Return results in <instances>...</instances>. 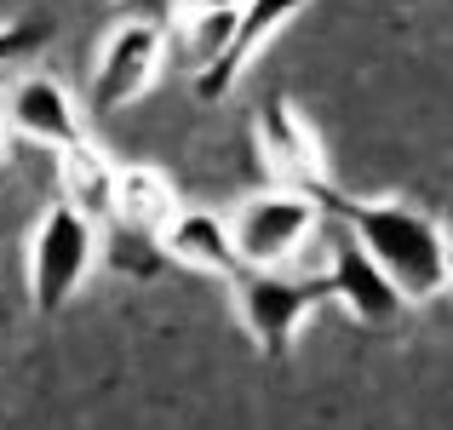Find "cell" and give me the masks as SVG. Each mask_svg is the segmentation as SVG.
<instances>
[{"instance_id":"7","label":"cell","mask_w":453,"mask_h":430,"mask_svg":"<svg viewBox=\"0 0 453 430\" xmlns=\"http://www.w3.org/2000/svg\"><path fill=\"white\" fill-rule=\"evenodd\" d=\"M258 150H265L270 173H276L288 189H304V196H321V189H327V155H321V138L288 98H270L265 110H258Z\"/></svg>"},{"instance_id":"9","label":"cell","mask_w":453,"mask_h":430,"mask_svg":"<svg viewBox=\"0 0 453 430\" xmlns=\"http://www.w3.org/2000/svg\"><path fill=\"white\" fill-rule=\"evenodd\" d=\"M299 6H304V0H247V6H242V23H235V41L224 46L219 64L196 75V92H201V98H207V104L230 98L235 81L247 75V64H253V58L265 52V46L276 41L293 18H299Z\"/></svg>"},{"instance_id":"15","label":"cell","mask_w":453,"mask_h":430,"mask_svg":"<svg viewBox=\"0 0 453 430\" xmlns=\"http://www.w3.org/2000/svg\"><path fill=\"white\" fill-rule=\"evenodd\" d=\"M448 287H453V242H448Z\"/></svg>"},{"instance_id":"1","label":"cell","mask_w":453,"mask_h":430,"mask_svg":"<svg viewBox=\"0 0 453 430\" xmlns=\"http://www.w3.org/2000/svg\"><path fill=\"white\" fill-rule=\"evenodd\" d=\"M316 201L339 212L344 230L396 281V293L408 304H425V298L448 293V235L431 212L408 207V201H344V196H333V184Z\"/></svg>"},{"instance_id":"5","label":"cell","mask_w":453,"mask_h":430,"mask_svg":"<svg viewBox=\"0 0 453 430\" xmlns=\"http://www.w3.org/2000/svg\"><path fill=\"white\" fill-rule=\"evenodd\" d=\"M166 58V29L150 18H127L104 35L98 46V64H92V104L98 110H127L138 92L155 81Z\"/></svg>"},{"instance_id":"13","label":"cell","mask_w":453,"mask_h":430,"mask_svg":"<svg viewBox=\"0 0 453 430\" xmlns=\"http://www.w3.org/2000/svg\"><path fill=\"white\" fill-rule=\"evenodd\" d=\"M58 184H64L58 201H69L81 219L110 224V212H115V166L104 161L92 143H75V150L58 155Z\"/></svg>"},{"instance_id":"14","label":"cell","mask_w":453,"mask_h":430,"mask_svg":"<svg viewBox=\"0 0 453 430\" xmlns=\"http://www.w3.org/2000/svg\"><path fill=\"white\" fill-rule=\"evenodd\" d=\"M41 41H52L46 23H12V29H0V64H12L23 52H41Z\"/></svg>"},{"instance_id":"10","label":"cell","mask_w":453,"mask_h":430,"mask_svg":"<svg viewBox=\"0 0 453 430\" xmlns=\"http://www.w3.org/2000/svg\"><path fill=\"white\" fill-rule=\"evenodd\" d=\"M155 242H161V258H173V265H184V270H207V276H235V270H242L230 219H219V212L178 207L173 224H166Z\"/></svg>"},{"instance_id":"2","label":"cell","mask_w":453,"mask_h":430,"mask_svg":"<svg viewBox=\"0 0 453 430\" xmlns=\"http://www.w3.org/2000/svg\"><path fill=\"white\" fill-rule=\"evenodd\" d=\"M235 310L242 327L253 333V344L270 362H288L293 339L304 333V321L321 304H333L327 276H293V270H235Z\"/></svg>"},{"instance_id":"3","label":"cell","mask_w":453,"mask_h":430,"mask_svg":"<svg viewBox=\"0 0 453 430\" xmlns=\"http://www.w3.org/2000/svg\"><path fill=\"white\" fill-rule=\"evenodd\" d=\"M321 230V201L304 189H265L247 196L230 219L242 270H288L304 253V242Z\"/></svg>"},{"instance_id":"4","label":"cell","mask_w":453,"mask_h":430,"mask_svg":"<svg viewBox=\"0 0 453 430\" xmlns=\"http://www.w3.org/2000/svg\"><path fill=\"white\" fill-rule=\"evenodd\" d=\"M92 258H98V224L81 219L69 201H52L29 242V298L41 316H58L81 293Z\"/></svg>"},{"instance_id":"6","label":"cell","mask_w":453,"mask_h":430,"mask_svg":"<svg viewBox=\"0 0 453 430\" xmlns=\"http://www.w3.org/2000/svg\"><path fill=\"white\" fill-rule=\"evenodd\" d=\"M6 127L18 138L52 150V155L87 143L81 110H75V98H69V87L58 75H23V81H12V87H6Z\"/></svg>"},{"instance_id":"8","label":"cell","mask_w":453,"mask_h":430,"mask_svg":"<svg viewBox=\"0 0 453 430\" xmlns=\"http://www.w3.org/2000/svg\"><path fill=\"white\" fill-rule=\"evenodd\" d=\"M327 287H333V304H344L362 327H396L408 298L396 293V281L362 253L350 230L333 235V265H327Z\"/></svg>"},{"instance_id":"12","label":"cell","mask_w":453,"mask_h":430,"mask_svg":"<svg viewBox=\"0 0 453 430\" xmlns=\"http://www.w3.org/2000/svg\"><path fill=\"white\" fill-rule=\"evenodd\" d=\"M173 212H178V196H173V184H166L161 173H150V166H115V212H110V224L138 230V235H161L166 224H173Z\"/></svg>"},{"instance_id":"11","label":"cell","mask_w":453,"mask_h":430,"mask_svg":"<svg viewBox=\"0 0 453 430\" xmlns=\"http://www.w3.org/2000/svg\"><path fill=\"white\" fill-rule=\"evenodd\" d=\"M242 6L247 0H207V6H178L173 12L166 46H173V58L189 69V81L224 58V46L235 41V23H242Z\"/></svg>"},{"instance_id":"16","label":"cell","mask_w":453,"mask_h":430,"mask_svg":"<svg viewBox=\"0 0 453 430\" xmlns=\"http://www.w3.org/2000/svg\"><path fill=\"white\" fill-rule=\"evenodd\" d=\"M0 155H6V121H0Z\"/></svg>"}]
</instances>
